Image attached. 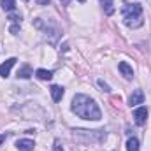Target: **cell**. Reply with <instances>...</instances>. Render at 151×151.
<instances>
[{"instance_id":"obj_11","label":"cell","mask_w":151,"mask_h":151,"mask_svg":"<svg viewBox=\"0 0 151 151\" xmlns=\"http://www.w3.org/2000/svg\"><path fill=\"white\" fill-rule=\"evenodd\" d=\"M32 76V69H30V65H23L19 70H18V77H21V79H28Z\"/></svg>"},{"instance_id":"obj_20","label":"cell","mask_w":151,"mask_h":151,"mask_svg":"<svg viewBox=\"0 0 151 151\" xmlns=\"http://www.w3.org/2000/svg\"><path fill=\"white\" fill-rule=\"evenodd\" d=\"M25 2H28V0H25Z\"/></svg>"},{"instance_id":"obj_12","label":"cell","mask_w":151,"mask_h":151,"mask_svg":"<svg viewBox=\"0 0 151 151\" xmlns=\"http://www.w3.org/2000/svg\"><path fill=\"white\" fill-rule=\"evenodd\" d=\"M127 151H139V141L135 137H130L127 141Z\"/></svg>"},{"instance_id":"obj_13","label":"cell","mask_w":151,"mask_h":151,"mask_svg":"<svg viewBox=\"0 0 151 151\" xmlns=\"http://www.w3.org/2000/svg\"><path fill=\"white\" fill-rule=\"evenodd\" d=\"M0 4H2L4 11H14V7H16V0H0Z\"/></svg>"},{"instance_id":"obj_7","label":"cell","mask_w":151,"mask_h":151,"mask_svg":"<svg viewBox=\"0 0 151 151\" xmlns=\"http://www.w3.org/2000/svg\"><path fill=\"white\" fill-rule=\"evenodd\" d=\"M118 69H119V72L125 76L127 79H132V77H134V70H132V67H130V65H128L127 62H119Z\"/></svg>"},{"instance_id":"obj_18","label":"cell","mask_w":151,"mask_h":151,"mask_svg":"<svg viewBox=\"0 0 151 151\" xmlns=\"http://www.w3.org/2000/svg\"><path fill=\"white\" fill-rule=\"evenodd\" d=\"M35 2H37L39 5H47V4H49L51 0H35Z\"/></svg>"},{"instance_id":"obj_3","label":"cell","mask_w":151,"mask_h":151,"mask_svg":"<svg viewBox=\"0 0 151 151\" xmlns=\"http://www.w3.org/2000/svg\"><path fill=\"white\" fill-rule=\"evenodd\" d=\"M146 119H148V109L146 107H139L134 111V121L137 127H142L146 125Z\"/></svg>"},{"instance_id":"obj_4","label":"cell","mask_w":151,"mask_h":151,"mask_svg":"<svg viewBox=\"0 0 151 151\" xmlns=\"http://www.w3.org/2000/svg\"><path fill=\"white\" fill-rule=\"evenodd\" d=\"M142 102H144V91L142 90H134L132 95H130V99H128V104L130 106H139Z\"/></svg>"},{"instance_id":"obj_19","label":"cell","mask_w":151,"mask_h":151,"mask_svg":"<svg viewBox=\"0 0 151 151\" xmlns=\"http://www.w3.org/2000/svg\"><path fill=\"white\" fill-rule=\"evenodd\" d=\"M5 139H7V134H2V135H0V144H2Z\"/></svg>"},{"instance_id":"obj_14","label":"cell","mask_w":151,"mask_h":151,"mask_svg":"<svg viewBox=\"0 0 151 151\" xmlns=\"http://www.w3.org/2000/svg\"><path fill=\"white\" fill-rule=\"evenodd\" d=\"M9 19H11L14 25H19V23H21V16H19V14H11Z\"/></svg>"},{"instance_id":"obj_5","label":"cell","mask_w":151,"mask_h":151,"mask_svg":"<svg viewBox=\"0 0 151 151\" xmlns=\"http://www.w3.org/2000/svg\"><path fill=\"white\" fill-rule=\"evenodd\" d=\"M16 148H18V151H34L35 142L32 139H19L16 142Z\"/></svg>"},{"instance_id":"obj_9","label":"cell","mask_w":151,"mask_h":151,"mask_svg":"<svg viewBox=\"0 0 151 151\" xmlns=\"http://www.w3.org/2000/svg\"><path fill=\"white\" fill-rule=\"evenodd\" d=\"M114 0H100V4H102V7H104V12L107 14V16H111L114 12Z\"/></svg>"},{"instance_id":"obj_6","label":"cell","mask_w":151,"mask_h":151,"mask_svg":"<svg viewBox=\"0 0 151 151\" xmlns=\"http://www.w3.org/2000/svg\"><path fill=\"white\" fill-rule=\"evenodd\" d=\"M16 62H18L16 58H9V60H5V62L0 65V76H2V77H7V76L11 74V69H12V65H14Z\"/></svg>"},{"instance_id":"obj_2","label":"cell","mask_w":151,"mask_h":151,"mask_svg":"<svg viewBox=\"0 0 151 151\" xmlns=\"http://www.w3.org/2000/svg\"><path fill=\"white\" fill-rule=\"evenodd\" d=\"M123 21L130 28H139L144 25L142 19V7L139 4H127L123 7Z\"/></svg>"},{"instance_id":"obj_8","label":"cell","mask_w":151,"mask_h":151,"mask_svg":"<svg viewBox=\"0 0 151 151\" xmlns=\"http://www.w3.org/2000/svg\"><path fill=\"white\" fill-rule=\"evenodd\" d=\"M49 91H51V97H53V100H55V102H60V100L63 99V93H65V91H63V88H62V86H56V84H55V86H51V90H49Z\"/></svg>"},{"instance_id":"obj_16","label":"cell","mask_w":151,"mask_h":151,"mask_svg":"<svg viewBox=\"0 0 151 151\" xmlns=\"http://www.w3.org/2000/svg\"><path fill=\"white\" fill-rule=\"evenodd\" d=\"M18 30H19V25H12V27H11V32H12V34H18Z\"/></svg>"},{"instance_id":"obj_1","label":"cell","mask_w":151,"mask_h":151,"mask_svg":"<svg viewBox=\"0 0 151 151\" xmlns=\"http://www.w3.org/2000/svg\"><path fill=\"white\" fill-rule=\"evenodd\" d=\"M72 113H76L83 119H91V121H99L102 118V113L99 109V106L95 104L93 99H90L88 95H76L72 99Z\"/></svg>"},{"instance_id":"obj_10","label":"cell","mask_w":151,"mask_h":151,"mask_svg":"<svg viewBox=\"0 0 151 151\" xmlns=\"http://www.w3.org/2000/svg\"><path fill=\"white\" fill-rule=\"evenodd\" d=\"M39 79H42V81H49L51 77H53V72L51 70H46V69H39L37 72H35Z\"/></svg>"},{"instance_id":"obj_15","label":"cell","mask_w":151,"mask_h":151,"mask_svg":"<svg viewBox=\"0 0 151 151\" xmlns=\"http://www.w3.org/2000/svg\"><path fill=\"white\" fill-rule=\"evenodd\" d=\"M99 86H100V88H104V91H111V90H109V86H107V84H106V83H104L102 79L99 81Z\"/></svg>"},{"instance_id":"obj_17","label":"cell","mask_w":151,"mask_h":151,"mask_svg":"<svg viewBox=\"0 0 151 151\" xmlns=\"http://www.w3.org/2000/svg\"><path fill=\"white\" fill-rule=\"evenodd\" d=\"M53 151H63V150H62V146H60V142H55V146H53Z\"/></svg>"}]
</instances>
